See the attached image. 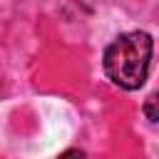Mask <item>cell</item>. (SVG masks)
Here are the masks:
<instances>
[{"instance_id": "6da1fadb", "label": "cell", "mask_w": 159, "mask_h": 159, "mask_svg": "<svg viewBox=\"0 0 159 159\" xmlns=\"http://www.w3.org/2000/svg\"><path fill=\"white\" fill-rule=\"evenodd\" d=\"M154 40L149 32H124L104 50V72L122 89H139L147 82Z\"/></svg>"}, {"instance_id": "7a4b0ae2", "label": "cell", "mask_w": 159, "mask_h": 159, "mask_svg": "<svg viewBox=\"0 0 159 159\" xmlns=\"http://www.w3.org/2000/svg\"><path fill=\"white\" fill-rule=\"evenodd\" d=\"M144 114H147V119H149L152 124H157V119H159V109H157V94H149V97H147V102H144Z\"/></svg>"}]
</instances>
